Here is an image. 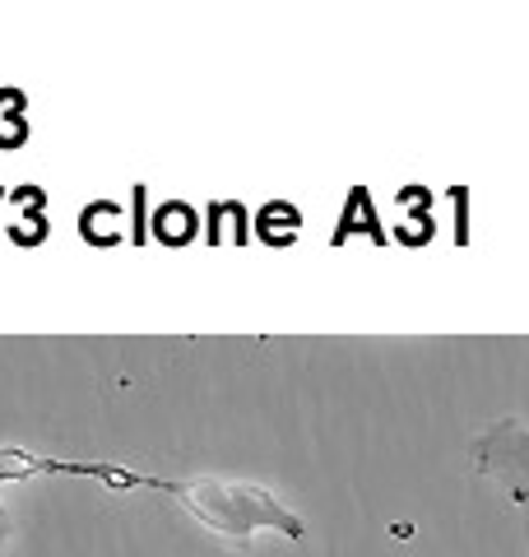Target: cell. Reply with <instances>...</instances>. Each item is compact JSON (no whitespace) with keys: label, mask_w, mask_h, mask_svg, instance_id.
<instances>
[{"label":"cell","mask_w":529,"mask_h":557,"mask_svg":"<svg viewBox=\"0 0 529 557\" xmlns=\"http://www.w3.org/2000/svg\"><path fill=\"white\" fill-rule=\"evenodd\" d=\"M28 145V121L24 116H0V149H24Z\"/></svg>","instance_id":"obj_11"},{"label":"cell","mask_w":529,"mask_h":557,"mask_svg":"<svg viewBox=\"0 0 529 557\" xmlns=\"http://www.w3.org/2000/svg\"><path fill=\"white\" fill-rule=\"evenodd\" d=\"M209 247H246V233H251V223H246V209L237 200H219L209 205Z\"/></svg>","instance_id":"obj_8"},{"label":"cell","mask_w":529,"mask_h":557,"mask_svg":"<svg viewBox=\"0 0 529 557\" xmlns=\"http://www.w3.org/2000/svg\"><path fill=\"white\" fill-rule=\"evenodd\" d=\"M469 460H473V474L488 483H502L516 507L529 502V428L525 423H516V418L488 423L479 437H473Z\"/></svg>","instance_id":"obj_2"},{"label":"cell","mask_w":529,"mask_h":557,"mask_svg":"<svg viewBox=\"0 0 529 557\" xmlns=\"http://www.w3.org/2000/svg\"><path fill=\"white\" fill-rule=\"evenodd\" d=\"M353 237L372 242V247H391V233H385V223H381V209H377L372 186H348L344 190L340 219H334V228H330V247L340 251V247H348Z\"/></svg>","instance_id":"obj_3"},{"label":"cell","mask_w":529,"mask_h":557,"mask_svg":"<svg viewBox=\"0 0 529 557\" xmlns=\"http://www.w3.org/2000/svg\"><path fill=\"white\" fill-rule=\"evenodd\" d=\"M79 237L88 247H121L126 242V214H121L116 200H94L84 205L79 214Z\"/></svg>","instance_id":"obj_7"},{"label":"cell","mask_w":529,"mask_h":557,"mask_svg":"<svg viewBox=\"0 0 529 557\" xmlns=\"http://www.w3.org/2000/svg\"><path fill=\"white\" fill-rule=\"evenodd\" d=\"M149 493L172 497L209 539H219L223 548H237V553L251 548L256 530H279L284 539H293V544L307 539V520L256 483H237V479H153L149 474Z\"/></svg>","instance_id":"obj_1"},{"label":"cell","mask_w":529,"mask_h":557,"mask_svg":"<svg viewBox=\"0 0 529 557\" xmlns=\"http://www.w3.org/2000/svg\"><path fill=\"white\" fill-rule=\"evenodd\" d=\"M47 209H38V214H24L20 223H10V242L14 247H42L47 242Z\"/></svg>","instance_id":"obj_9"},{"label":"cell","mask_w":529,"mask_h":557,"mask_svg":"<svg viewBox=\"0 0 529 557\" xmlns=\"http://www.w3.org/2000/svg\"><path fill=\"white\" fill-rule=\"evenodd\" d=\"M251 233L264 247H293L297 233H303V209L293 200H264L251 219Z\"/></svg>","instance_id":"obj_6"},{"label":"cell","mask_w":529,"mask_h":557,"mask_svg":"<svg viewBox=\"0 0 529 557\" xmlns=\"http://www.w3.org/2000/svg\"><path fill=\"white\" fill-rule=\"evenodd\" d=\"M145 205H149V186L135 182V186H131V242H135V247H145V237H149Z\"/></svg>","instance_id":"obj_10"},{"label":"cell","mask_w":529,"mask_h":557,"mask_svg":"<svg viewBox=\"0 0 529 557\" xmlns=\"http://www.w3.org/2000/svg\"><path fill=\"white\" fill-rule=\"evenodd\" d=\"M200 214H196V205H186V200H163V205H153V214H149V237L153 242H163V247H190V242L200 237Z\"/></svg>","instance_id":"obj_5"},{"label":"cell","mask_w":529,"mask_h":557,"mask_svg":"<svg viewBox=\"0 0 529 557\" xmlns=\"http://www.w3.org/2000/svg\"><path fill=\"white\" fill-rule=\"evenodd\" d=\"M0 557H10V511L0 502Z\"/></svg>","instance_id":"obj_13"},{"label":"cell","mask_w":529,"mask_h":557,"mask_svg":"<svg viewBox=\"0 0 529 557\" xmlns=\"http://www.w3.org/2000/svg\"><path fill=\"white\" fill-rule=\"evenodd\" d=\"M10 205L24 209V214H38V209L47 205V190H42V186H14V190H10Z\"/></svg>","instance_id":"obj_12"},{"label":"cell","mask_w":529,"mask_h":557,"mask_svg":"<svg viewBox=\"0 0 529 557\" xmlns=\"http://www.w3.org/2000/svg\"><path fill=\"white\" fill-rule=\"evenodd\" d=\"M399 223H395V242L399 247H428L432 233H436V219H432V190L428 186H404L399 190Z\"/></svg>","instance_id":"obj_4"},{"label":"cell","mask_w":529,"mask_h":557,"mask_svg":"<svg viewBox=\"0 0 529 557\" xmlns=\"http://www.w3.org/2000/svg\"><path fill=\"white\" fill-rule=\"evenodd\" d=\"M5 196H10V190H5V186H0V200H5Z\"/></svg>","instance_id":"obj_14"}]
</instances>
